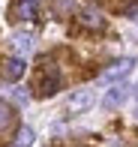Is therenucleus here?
I'll use <instances>...</instances> for the list:
<instances>
[{"label": "nucleus", "instance_id": "obj_9", "mask_svg": "<svg viewBox=\"0 0 138 147\" xmlns=\"http://www.w3.org/2000/svg\"><path fill=\"white\" fill-rule=\"evenodd\" d=\"M30 144H33V129H30V126H21L18 135H15V147H30Z\"/></svg>", "mask_w": 138, "mask_h": 147}, {"label": "nucleus", "instance_id": "obj_3", "mask_svg": "<svg viewBox=\"0 0 138 147\" xmlns=\"http://www.w3.org/2000/svg\"><path fill=\"white\" fill-rule=\"evenodd\" d=\"M93 102H96V93H93V90H75V93L69 96V111H72V114L87 111Z\"/></svg>", "mask_w": 138, "mask_h": 147}, {"label": "nucleus", "instance_id": "obj_6", "mask_svg": "<svg viewBox=\"0 0 138 147\" xmlns=\"http://www.w3.org/2000/svg\"><path fill=\"white\" fill-rule=\"evenodd\" d=\"M57 87H60V78H57V72L51 69V75H42V84H39V96H54Z\"/></svg>", "mask_w": 138, "mask_h": 147}, {"label": "nucleus", "instance_id": "obj_8", "mask_svg": "<svg viewBox=\"0 0 138 147\" xmlns=\"http://www.w3.org/2000/svg\"><path fill=\"white\" fill-rule=\"evenodd\" d=\"M36 6H39V0H21V3H18V18H21V21H30V18L36 15Z\"/></svg>", "mask_w": 138, "mask_h": 147}, {"label": "nucleus", "instance_id": "obj_12", "mask_svg": "<svg viewBox=\"0 0 138 147\" xmlns=\"http://www.w3.org/2000/svg\"><path fill=\"white\" fill-rule=\"evenodd\" d=\"M135 96H138V84H135Z\"/></svg>", "mask_w": 138, "mask_h": 147}, {"label": "nucleus", "instance_id": "obj_11", "mask_svg": "<svg viewBox=\"0 0 138 147\" xmlns=\"http://www.w3.org/2000/svg\"><path fill=\"white\" fill-rule=\"evenodd\" d=\"M12 99H15L18 105H27V102H30V93H27V87H15V90H12Z\"/></svg>", "mask_w": 138, "mask_h": 147}, {"label": "nucleus", "instance_id": "obj_5", "mask_svg": "<svg viewBox=\"0 0 138 147\" xmlns=\"http://www.w3.org/2000/svg\"><path fill=\"white\" fill-rule=\"evenodd\" d=\"M12 48L21 57H27L30 51H33V33H15V36H12Z\"/></svg>", "mask_w": 138, "mask_h": 147}, {"label": "nucleus", "instance_id": "obj_2", "mask_svg": "<svg viewBox=\"0 0 138 147\" xmlns=\"http://www.w3.org/2000/svg\"><path fill=\"white\" fill-rule=\"evenodd\" d=\"M129 93H132V87H126V84H114L111 90H105V96H102V108H120L123 102L129 99Z\"/></svg>", "mask_w": 138, "mask_h": 147}, {"label": "nucleus", "instance_id": "obj_7", "mask_svg": "<svg viewBox=\"0 0 138 147\" xmlns=\"http://www.w3.org/2000/svg\"><path fill=\"white\" fill-rule=\"evenodd\" d=\"M78 21H81L84 27H102V15L93 12V9H81L78 12Z\"/></svg>", "mask_w": 138, "mask_h": 147}, {"label": "nucleus", "instance_id": "obj_1", "mask_svg": "<svg viewBox=\"0 0 138 147\" xmlns=\"http://www.w3.org/2000/svg\"><path fill=\"white\" fill-rule=\"evenodd\" d=\"M132 66H135V57H120V60H114L111 66L102 69L99 81H120V78H126L132 72Z\"/></svg>", "mask_w": 138, "mask_h": 147}, {"label": "nucleus", "instance_id": "obj_4", "mask_svg": "<svg viewBox=\"0 0 138 147\" xmlns=\"http://www.w3.org/2000/svg\"><path fill=\"white\" fill-rule=\"evenodd\" d=\"M24 69H27V63H24V57L18 54V57H9L3 63V75L9 78V81H18V78L24 75Z\"/></svg>", "mask_w": 138, "mask_h": 147}, {"label": "nucleus", "instance_id": "obj_10", "mask_svg": "<svg viewBox=\"0 0 138 147\" xmlns=\"http://www.w3.org/2000/svg\"><path fill=\"white\" fill-rule=\"evenodd\" d=\"M9 123H12V108L6 102H0V129H6Z\"/></svg>", "mask_w": 138, "mask_h": 147}]
</instances>
